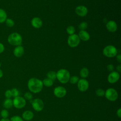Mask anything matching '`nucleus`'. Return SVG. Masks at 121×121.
Wrapping results in <instances>:
<instances>
[{
    "mask_svg": "<svg viewBox=\"0 0 121 121\" xmlns=\"http://www.w3.org/2000/svg\"><path fill=\"white\" fill-rule=\"evenodd\" d=\"M27 86L28 89L31 92L38 93L42 91L43 87V84L41 80L37 78H32L29 79L27 83Z\"/></svg>",
    "mask_w": 121,
    "mask_h": 121,
    "instance_id": "nucleus-1",
    "label": "nucleus"
},
{
    "mask_svg": "<svg viewBox=\"0 0 121 121\" xmlns=\"http://www.w3.org/2000/svg\"><path fill=\"white\" fill-rule=\"evenodd\" d=\"M70 77L69 71L66 69H60L56 72V78L61 83L66 84L68 83Z\"/></svg>",
    "mask_w": 121,
    "mask_h": 121,
    "instance_id": "nucleus-2",
    "label": "nucleus"
},
{
    "mask_svg": "<svg viewBox=\"0 0 121 121\" xmlns=\"http://www.w3.org/2000/svg\"><path fill=\"white\" fill-rule=\"evenodd\" d=\"M8 43L14 46L21 45L22 43V36L18 33L14 32L10 34L8 37Z\"/></svg>",
    "mask_w": 121,
    "mask_h": 121,
    "instance_id": "nucleus-3",
    "label": "nucleus"
},
{
    "mask_svg": "<svg viewBox=\"0 0 121 121\" xmlns=\"http://www.w3.org/2000/svg\"><path fill=\"white\" fill-rule=\"evenodd\" d=\"M103 53L105 56L109 58H112L117 55V50L114 46L108 45L104 48Z\"/></svg>",
    "mask_w": 121,
    "mask_h": 121,
    "instance_id": "nucleus-4",
    "label": "nucleus"
},
{
    "mask_svg": "<svg viewBox=\"0 0 121 121\" xmlns=\"http://www.w3.org/2000/svg\"><path fill=\"white\" fill-rule=\"evenodd\" d=\"M105 97L110 101H115L118 97L117 91L114 88H109L105 91Z\"/></svg>",
    "mask_w": 121,
    "mask_h": 121,
    "instance_id": "nucleus-5",
    "label": "nucleus"
},
{
    "mask_svg": "<svg viewBox=\"0 0 121 121\" xmlns=\"http://www.w3.org/2000/svg\"><path fill=\"white\" fill-rule=\"evenodd\" d=\"M80 40L78 36L76 34H73L69 35L68 38V44L72 48H74L78 46L80 43Z\"/></svg>",
    "mask_w": 121,
    "mask_h": 121,
    "instance_id": "nucleus-6",
    "label": "nucleus"
},
{
    "mask_svg": "<svg viewBox=\"0 0 121 121\" xmlns=\"http://www.w3.org/2000/svg\"><path fill=\"white\" fill-rule=\"evenodd\" d=\"M13 100V106L17 109H22L26 104V99L20 96H18L14 98Z\"/></svg>",
    "mask_w": 121,
    "mask_h": 121,
    "instance_id": "nucleus-7",
    "label": "nucleus"
},
{
    "mask_svg": "<svg viewBox=\"0 0 121 121\" xmlns=\"http://www.w3.org/2000/svg\"><path fill=\"white\" fill-rule=\"evenodd\" d=\"M30 101L32 107L35 111L40 112L43 110L44 107V104L41 99L39 98H35Z\"/></svg>",
    "mask_w": 121,
    "mask_h": 121,
    "instance_id": "nucleus-8",
    "label": "nucleus"
},
{
    "mask_svg": "<svg viewBox=\"0 0 121 121\" xmlns=\"http://www.w3.org/2000/svg\"><path fill=\"white\" fill-rule=\"evenodd\" d=\"M78 88L81 92L86 91L89 87V83L87 80L85 78L79 79L77 83Z\"/></svg>",
    "mask_w": 121,
    "mask_h": 121,
    "instance_id": "nucleus-9",
    "label": "nucleus"
},
{
    "mask_svg": "<svg viewBox=\"0 0 121 121\" xmlns=\"http://www.w3.org/2000/svg\"><path fill=\"white\" fill-rule=\"evenodd\" d=\"M54 95L58 98H62L67 94L66 89L63 86H58L56 87L53 91Z\"/></svg>",
    "mask_w": 121,
    "mask_h": 121,
    "instance_id": "nucleus-10",
    "label": "nucleus"
},
{
    "mask_svg": "<svg viewBox=\"0 0 121 121\" xmlns=\"http://www.w3.org/2000/svg\"><path fill=\"white\" fill-rule=\"evenodd\" d=\"M120 78V74L117 71H113L108 76L107 80L111 84H114L117 82Z\"/></svg>",
    "mask_w": 121,
    "mask_h": 121,
    "instance_id": "nucleus-11",
    "label": "nucleus"
},
{
    "mask_svg": "<svg viewBox=\"0 0 121 121\" xmlns=\"http://www.w3.org/2000/svg\"><path fill=\"white\" fill-rule=\"evenodd\" d=\"M88 12L87 8L83 5H80L77 7L75 9L76 14L79 17H83L86 16Z\"/></svg>",
    "mask_w": 121,
    "mask_h": 121,
    "instance_id": "nucleus-12",
    "label": "nucleus"
},
{
    "mask_svg": "<svg viewBox=\"0 0 121 121\" xmlns=\"http://www.w3.org/2000/svg\"><path fill=\"white\" fill-rule=\"evenodd\" d=\"M107 29L111 33H114L117 29V25L113 20H110L108 21L106 24Z\"/></svg>",
    "mask_w": 121,
    "mask_h": 121,
    "instance_id": "nucleus-13",
    "label": "nucleus"
},
{
    "mask_svg": "<svg viewBox=\"0 0 121 121\" xmlns=\"http://www.w3.org/2000/svg\"><path fill=\"white\" fill-rule=\"evenodd\" d=\"M31 25L35 28H39L43 25L42 19L38 17H34L31 20Z\"/></svg>",
    "mask_w": 121,
    "mask_h": 121,
    "instance_id": "nucleus-14",
    "label": "nucleus"
},
{
    "mask_svg": "<svg viewBox=\"0 0 121 121\" xmlns=\"http://www.w3.org/2000/svg\"><path fill=\"white\" fill-rule=\"evenodd\" d=\"M24 53V47L21 45L16 46L13 50V54L17 57H20Z\"/></svg>",
    "mask_w": 121,
    "mask_h": 121,
    "instance_id": "nucleus-15",
    "label": "nucleus"
},
{
    "mask_svg": "<svg viewBox=\"0 0 121 121\" xmlns=\"http://www.w3.org/2000/svg\"><path fill=\"white\" fill-rule=\"evenodd\" d=\"M80 40L84 41H87L90 39V36L89 33L86 30H80L78 35Z\"/></svg>",
    "mask_w": 121,
    "mask_h": 121,
    "instance_id": "nucleus-16",
    "label": "nucleus"
},
{
    "mask_svg": "<svg viewBox=\"0 0 121 121\" xmlns=\"http://www.w3.org/2000/svg\"><path fill=\"white\" fill-rule=\"evenodd\" d=\"M33 112L30 110H26L24 112L22 115V118L23 120L29 121L31 120L34 117Z\"/></svg>",
    "mask_w": 121,
    "mask_h": 121,
    "instance_id": "nucleus-17",
    "label": "nucleus"
},
{
    "mask_svg": "<svg viewBox=\"0 0 121 121\" xmlns=\"http://www.w3.org/2000/svg\"><path fill=\"white\" fill-rule=\"evenodd\" d=\"M13 106V100L11 98H6L4 100L3 103V106L4 109H10L12 108Z\"/></svg>",
    "mask_w": 121,
    "mask_h": 121,
    "instance_id": "nucleus-18",
    "label": "nucleus"
},
{
    "mask_svg": "<svg viewBox=\"0 0 121 121\" xmlns=\"http://www.w3.org/2000/svg\"><path fill=\"white\" fill-rule=\"evenodd\" d=\"M7 18V15L6 11L4 9H0V23L5 22Z\"/></svg>",
    "mask_w": 121,
    "mask_h": 121,
    "instance_id": "nucleus-19",
    "label": "nucleus"
},
{
    "mask_svg": "<svg viewBox=\"0 0 121 121\" xmlns=\"http://www.w3.org/2000/svg\"><path fill=\"white\" fill-rule=\"evenodd\" d=\"M79 74L80 77L82 78H87L89 75V70L86 68H83L80 71Z\"/></svg>",
    "mask_w": 121,
    "mask_h": 121,
    "instance_id": "nucleus-20",
    "label": "nucleus"
},
{
    "mask_svg": "<svg viewBox=\"0 0 121 121\" xmlns=\"http://www.w3.org/2000/svg\"><path fill=\"white\" fill-rule=\"evenodd\" d=\"M42 82H43V86H44L46 87H51L53 85V81L47 78H44L42 81Z\"/></svg>",
    "mask_w": 121,
    "mask_h": 121,
    "instance_id": "nucleus-21",
    "label": "nucleus"
},
{
    "mask_svg": "<svg viewBox=\"0 0 121 121\" xmlns=\"http://www.w3.org/2000/svg\"><path fill=\"white\" fill-rule=\"evenodd\" d=\"M47 77L53 81L56 78V72L54 71H50L47 74Z\"/></svg>",
    "mask_w": 121,
    "mask_h": 121,
    "instance_id": "nucleus-22",
    "label": "nucleus"
},
{
    "mask_svg": "<svg viewBox=\"0 0 121 121\" xmlns=\"http://www.w3.org/2000/svg\"><path fill=\"white\" fill-rule=\"evenodd\" d=\"M0 115L2 118H8L9 116V112L7 109H4L0 111Z\"/></svg>",
    "mask_w": 121,
    "mask_h": 121,
    "instance_id": "nucleus-23",
    "label": "nucleus"
},
{
    "mask_svg": "<svg viewBox=\"0 0 121 121\" xmlns=\"http://www.w3.org/2000/svg\"><path fill=\"white\" fill-rule=\"evenodd\" d=\"M66 31H67V33L69 35H73L75 32V27L72 26H69L67 27L66 29Z\"/></svg>",
    "mask_w": 121,
    "mask_h": 121,
    "instance_id": "nucleus-24",
    "label": "nucleus"
},
{
    "mask_svg": "<svg viewBox=\"0 0 121 121\" xmlns=\"http://www.w3.org/2000/svg\"><path fill=\"white\" fill-rule=\"evenodd\" d=\"M79 78L77 76H73L70 77L69 79V81L71 84H75L77 83L79 80Z\"/></svg>",
    "mask_w": 121,
    "mask_h": 121,
    "instance_id": "nucleus-25",
    "label": "nucleus"
},
{
    "mask_svg": "<svg viewBox=\"0 0 121 121\" xmlns=\"http://www.w3.org/2000/svg\"><path fill=\"white\" fill-rule=\"evenodd\" d=\"M6 25L7 26L9 27H13L15 25V22L14 20L11 18H7L5 21Z\"/></svg>",
    "mask_w": 121,
    "mask_h": 121,
    "instance_id": "nucleus-26",
    "label": "nucleus"
},
{
    "mask_svg": "<svg viewBox=\"0 0 121 121\" xmlns=\"http://www.w3.org/2000/svg\"><path fill=\"white\" fill-rule=\"evenodd\" d=\"M88 26V24L86 22H82L78 25V28L80 30H85Z\"/></svg>",
    "mask_w": 121,
    "mask_h": 121,
    "instance_id": "nucleus-27",
    "label": "nucleus"
},
{
    "mask_svg": "<svg viewBox=\"0 0 121 121\" xmlns=\"http://www.w3.org/2000/svg\"><path fill=\"white\" fill-rule=\"evenodd\" d=\"M11 94H12V96L15 97L17 96H19V92L18 91V90L16 88H13L11 90Z\"/></svg>",
    "mask_w": 121,
    "mask_h": 121,
    "instance_id": "nucleus-28",
    "label": "nucleus"
},
{
    "mask_svg": "<svg viewBox=\"0 0 121 121\" xmlns=\"http://www.w3.org/2000/svg\"><path fill=\"white\" fill-rule=\"evenodd\" d=\"M95 94L98 96H103L104 95L105 91L102 89H97L95 91Z\"/></svg>",
    "mask_w": 121,
    "mask_h": 121,
    "instance_id": "nucleus-29",
    "label": "nucleus"
},
{
    "mask_svg": "<svg viewBox=\"0 0 121 121\" xmlns=\"http://www.w3.org/2000/svg\"><path fill=\"white\" fill-rule=\"evenodd\" d=\"M10 121H24V120L22 117L18 115H15L11 117L10 119Z\"/></svg>",
    "mask_w": 121,
    "mask_h": 121,
    "instance_id": "nucleus-30",
    "label": "nucleus"
},
{
    "mask_svg": "<svg viewBox=\"0 0 121 121\" xmlns=\"http://www.w3.org/2000/svg\"><path fill=\"white\" fill-rule=\"evenodd\" d=\"M24 98L27 100H32L33 99V95L30 92H26L24 94Z\"/></svg>",
    "mask_w": 121,
    "mask_h": 121,
    "instance_id": "nucleus-31",
    "label": "nucleus"
},
{
    "mask_svg": "<svg viewBox=\"0 0 121 121\" xmlns=\"http://www.w3.org/2000/svg\"><path fill=\"white\" fill-rule=\"evenodd\" d=\"M5 96L6 98H11L12 96V94L11 90L8 89L5 92Z\"/></svg>",
    "mask_w": 121,
    "mask_h": 121,
    "instance_id": "nucleus-32",
    "label": "nucleus"
},
{
    "mask_svg": "<svg viewBox=\"0 0 121 121\" xmlns=\"http://www.w3.org/2000/svg\"><path fill=\"white\" fill-rule=\"evenodd\" d=\"M107 70L109 71H110V72H112L114 70V66L112 64H108L107 66Z\"/></svg>",
    "mask_w": 121,
    "mask_h": 121,
    "instance_id": "nucleus-33",
    "label": "nucleus"
},
{
    "mask_svg": "<svg viewBox=\"0 0 121 121\" xmlns=\"http://www.w3.org/2000/svg\"><path fill=\"white\" fill-rule=\"evenodd\" d=\"M4 50H5V47L4 45L2 43H0V54L4 52Z\"/></svg>",
    "mask_w": 121,
    "mask_h": 121,
    "instance_id": "nucleus-34",
    "label": "nucleus"
},
{
    "mask_svg": "<svg viewBox=\"0 0 121 121\" xmlns=\"http://www.w3.org/2000/svg\"><path fill=\"white\" fill-rule=\"evenodd\" d=\"M116 56V60L118 62L120 63H121V54H118Z\"/></svg>",
    "mask_w": 121,
    "mask_h": 121,
    "instance_id": "nucleus-35",
    "label": "nucleus"
},
{
    "mask_svg": "<svg viewBox=\"0 0 121 121\" xmlns=\"http://www.w3.org/2000/svg\"><path fill=\"white\" fill-rule=\"evenodd\" d=\"M117 115L119 118L121 117V108H119L117 111Z\"/></svg>",
    "mask_w": 121,
    "mask_h": 121,
    "instance_id": "nucleus-36",
    "label": "nucleus"
},
{
    "mask_svg": "<svg viewBox=\"0 0 121 121\" xmlns=\"http://www.w3.org/2000/svg\"><path fill=\"white\" fill-rule=\"evenodd\" d=\"M116 69L118 71V72H120L121 71V65L119 64L116 67Z\"/></svg>",
    "mask_w": 121,
    "mask_h": 121,
    "instance_id": "nucleus-37",
    "label": "nucleus"
},
{
    "mask_svg": "<svg viewBox=\"0 0 121 121\" xmlns=\"http://www.w3.org/2000/svg\"><path fill=\"white\" fill-rule=\"evenodd\" d=\"M0 121H10V119L8 118H1L0 120Z\"/></svg>",
    "mask_w": 121,
    "mask_h": 121,
    "instance_id": "nucleus-38",
    "label": "nucleus"
},
{
    "mask_svg": "<svg viewBox=\"0 0 121 121\" xmlns=\"http://www.w3.org/2000/svg\"><path fill=\"white\" fill-rule=\"evenodd\" d=\"M3 71H2L1 69H0V78H1L3 77Z\"/></svg>",
    "mask_w": 121,
    "mask_h": 121,
    "instance_id": "nucleus-39",
    "label": "nucleus"
},
{
    "mask_svg": "<svg viewBox=\"0 0 121 121\" xmlns=\"http://www.w3.org/2000/svg\"><path fill=\"white\" fill-rule=\"evenodd\" d=\"M1 63H0V67H1Z\"/></svg>",
    "mask_w": 121,
    "mask_h": 121,
    "instance_id": "nucleus-40",
    "label": "nucleus"
}]
</instances>
